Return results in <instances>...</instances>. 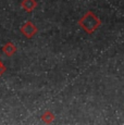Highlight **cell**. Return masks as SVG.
I'll return each mask as SVG.
<instances>
[{"label":"cell","mask_w":124,"mask_h":125,"mask_svg":"<svg viewBox=\"0 0 124 125\" xmlns=\"http://www.w3.org/2000/svg\"><path fill=\"white\" fill-rule=\"evenodd\" d=\"M21 7L26 12H32L37 7V1L36 0H23L21 2Z\"/></svg>","instance_id":"obj_3"},{"label":"cell","mask_w":124,"mask_h":125,"mask_svg":"<svg viewBox=\"0 0 124 125\" xmlns=\"http://www.w3.org/2000/svg\"><path fill=\"white\" fill-rule=\"evenodd\" d=\"M41 119H42V121L46 122V123H50L51 121H53L54 115L52 114L50 111H46L44 114L41 115Z\"/></svg>","instance_id":"obj_5"},{"label":"cell","mask_w":124,"mask_h":125,"mask_svg":"<svg viewBox=\"0 0 124 125\" xmlns=\"http://www.w3.org/2000/svg\"><path fill=\"white\" fill-rule=\"evenodd\" d=\"M37 32H38L37 27L31 22V21H27V22L23 24L22 27H21V33H22L26 38H28V39L34 37V36L37 34Z\"/></svg>","instance_id":"obj_2"},{"label":"cell","mask_w":124,"mask_h":125,"mask_svg":"<svg viewBox=\"0 0 124 125\" xmlns=\"http://www.w3.org/2000/svg\"><path fill=\"white\" fill-rule=\"evenodd\" d=\"M80 25L84 28L86 33H93L100 25V20L93 12H87L80 20Z\"/></svg>","instance_id":"obj_1"},{"label":"cell","mask_w":124,"mask_h":125,"mask_svg":"<svg viewBox=\"0 0 124 125\" xmlns=\"http://www.w3.org/2000/svg\"><path fill=\"white\" fill-rule=\"evenodd\" d=\"M6 70H7V69H6V66H4V64L2 63L1 61H0V76L3 75V73L6 72Z\"/></svg>","instance_id":"obj_6"},{"label":"cell","mask_w":124,"mask_h":125,"mask_svg":"<svg viewBox=\"0 0 124 125\" xmlns=\"http://www.w3.org/2000/svg\"><path fill=\"white\" fill-rule=\"evenodd\" d=\"M2 51L7 57H12L16 52V47L13 45L12 42H8L6 45L2 47Z\"/></svg>","instance_id":"obj_4"}]
</instances>
